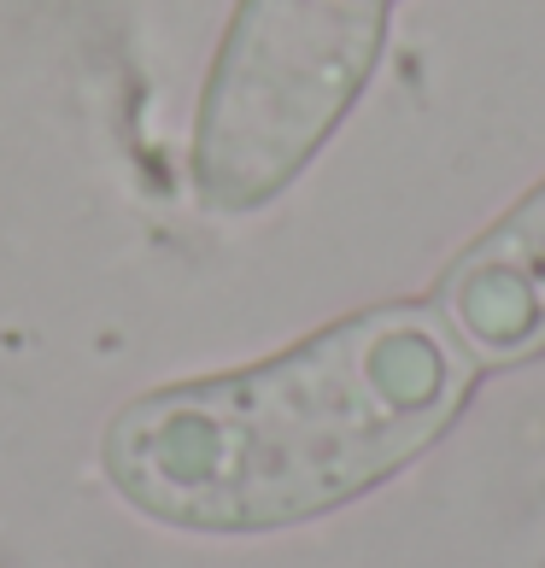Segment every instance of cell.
I'll return each mask as SVG.
<instances>
[{"instance_id": "obj_1", "label": "cell", "mask_w": 545, "mask_h": 568, "mask_svg": "<svg viewBox=\"0 0 545 568\" xmlns=\"http://www.w3.org/2000/svg\"><path fill=\"white\" fill-rule=\"evenodd\" d=\"M470 352L440 311L382 305L270 364L171 387L107 434L118 493L176 528H282L359 498L440 439Z\"/></svg>"}, {"instance_id": "obj_2", "label": "cell", "mask_w": 545, "mask_h": 568, "mask_svg": "<svg viewBox=\"0 0 545 568\" xmlns=\"http://www.w3.org/2000/svg\"><path fill=\"white\" fill-rule=\"evenodd\" d=\"M375 0H246L205 118V182L223 200L282 187L364 82Z\"/></svg>"}, {"instance_id": "obj_3", "label": "cell", "mask_w": 545, "mask_h": 568, "mask_svg": "<svg viewBox=\"0 0 545 568\" xmlns=\"http://www.w3.org/2000/svg\"><path fill=\"white\" fill-rule=\"evenodd\" d=\"M440 317L493 364L545 352V182L440 276Z\"/></svg>"}]
</instances>
